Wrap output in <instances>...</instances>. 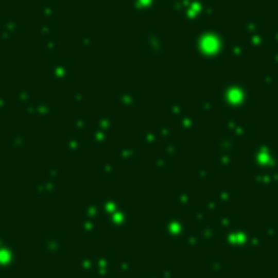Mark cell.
Returning <instances> with one entry per match:
<instances>
[{"instance_id": "3", "label": "cell", "mask_w": 278, "mask_h": 278, "mask_svg": "<svg viewBox=\"0 0 278 278\" xmlns=\"http://www.w3.org/2000/svg\"><path fill=\"white\" fill-rule=\"evenodd\" d=\"M36 193L38 195H53V193L57 192V182H53V180H47L44 184H36Z\"/></svg>"}, {"instance_id": "8", "label": "cell", "mask_w": 278, "mask_h": 278, "mask_svg": "<svg viewBox=\"0 0 278 278\" xmlns=\"http://www.w3.org/2000/svg\"><path fill=\"white\" fill-rule=\"evenodd\" d=\"M46 178L47 180H53V182H57L59 180V174H61V170H59V168H55V167H47L46 168Z\"/></svg>"}, {"instance_id": "10", "label": "cell", "mask_w": 278, "mask_h": 278, "mask_svg": "<svg viewBox=\"0 0 278 278\" xmlns=\"http://www.w3.org/2000/svg\"><path fill=\"white\" fill-rule=\"evenodd\" d=\"M10 146L21 148V146H23V136H12V138H10Z\"/></svg>"}, {"instance_id": "6", "label": "cell", "mask_w": 278, "mask_h": 278, "mask_svg": "<svg viewBox=\"0 0 278 278\" xmlns=\"http://www.w3.org/2000/svg\"><path fill=\"white\" fill-rule=\"evenodd\" d=\"M95 267H97V271L100 272V274H108L110 272V269H108V257L106 255H97L95 257Z\"/></svg>"}, {"instance_id": "9", "label": "cell", "mask_w": 278, "mask_h": 278, "mask_svg": "<svg viewBox=\"0 0 278 278\" xmlns=\"http://www.w3.org/2000/svg\"><path fill=\"white\" fill-rule=\"evenodd\" d=\"M80 150H81V142H80V140H70V142H68V153L76 155V153H80Z\"/></svg>"}, {"instance_id": "11", "label": "cell", "mask_w": 278, "mask_h": 278, "mask_svg": "<svg viewBox=\"0 0 278 278\" xmlns=\"http://www.w3.org/2000/svg\"><path fill=\"white\" fill-rule=\"evenodd\" d=\"M0 278H6V271H2V269H0Z\"/></svg>"}, {"instance_id": "2", "label": "cell", "mask_w": 278, "mask_h": 278, "mask_svg": "<svg viewBox=\"0 0 278 278\" xmlns=\"http://www.w3.org/2000/svg\"><path fill=\"white\" fill-rule=\"evenodd\" d=\"M42 248H44V252L49 255L57 254L59 250H61V238L57 237V235H51V237H46L44 240H42Z\"/></svg>"}, {"instance_id": "1", "label": "cell", "mask_w": 278, "mask_h": 278, "mask_svg": "<svg viewBox=\"0 0 278 278\" xmlns=\"http://www.w3.org/2000/svg\"><path fill=\"white\" fill-rule=\"evenodd\" d=\"M18 261H19L18 246L8 242V238L4 237V235H0V269H2V271L15 269Z\"/></svg>"}, {"instance_id": "7", "label": "cell", "mask_w": 278, "mask_h": 278, "mask_svg": "<svg viewBox=\"0 0 278 278\" xmlns=\"http://www.w3.org/2000/svg\"><path fill=\"white\" fill-rule=\"evenodd\" d=\"M83 216H87V218H97L99 216V204L93 203V201H89V203H85V206H83Z\"/></svg>"}, {"instance_id": "5", "label": "cell", "mask_w": 278, "mask_h": 278, "mask_svg": "<svg viewBox=\"0 0 278 278\" xmlns=\"http://www.w3.org/2000/svg\"><path fill=\"white\" fill-rule=\"evenodd\" d=\"M76 267H78V271H80V272H89V271H91V267H95V265H93L91 257H87V255H80V257H78V261H76Z\"/></svg>"}, {"instance_id": "4", "label": "cell", "mask_w": 278, "mask_h": 278, "mask_svg": "<svg viewBox=\"0 0 278 278\" xmlns=\"http://www.w3.org/2000/svg\"><path fill=\"white\" fill-rule=\"evenodd\" d=\"M78 231L83 233V235H93V233L97 231V223L93 221V218H87L83 216L80 221V225H78Z\"/></svg>"}]
</instances>
